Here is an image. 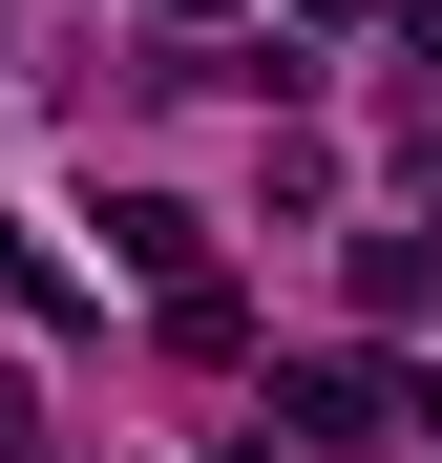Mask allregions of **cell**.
<instances>
[{
    "instance_id": "cell-2",
    "label": "cell",
    "mask_w": 442,
    "mask_h": 463,
    "mask_svg": "<svg viewBox=\"0 0 442 463\" xmlns=\"http://www.w3.org/2000/svg\"><path fill=\"white\" fill-rule=\"evenodd\" d=\"M0 295H22V317H63V274H42V253H22V211H0Z\"/></svg>"
},
{
    "instance_id": "cell-1",
    "label": "cell",
    "mask_w": 442,
    "mask_h": 463,
    "mask_svg": "<svg viewBox=\"0 0 442 463\" xmlns=\"http://www.w3.org/2000/svg\"><path fill=\"white\" fill-rule=\"evenodd\" d=\"M106 253H127L147 295H190V274H211V211H190V190H106Z\"/></svg>"
},
{
    "instance_id": "cell-4",
    "label": "cell",
    "mask_w": 442,
    "mask_h": 463,
    "mask_svg": "<svg viewBox=\"0 0 442 463\" xmlns=\"http://www.w3.org/2000/svg\"><path fill=\"white\" fill-rule=\"evenodd\" d=\"M147 22H232V0H147Z\"/></svg>"
},
{
    "instance_id": "cell-5",
    "label": "cell",
    "mask_w": 442,
    "mask_h": 463,
    "mask_svg": "<svg viewBox=\"0 0 442 463\" xmlns=\"http://www.w3.org/2000/svg\"><path fill=\"white\" fill-rule=\"evenodd\" d=\"M232 463H274V442H232Z\"/></svg>"
},
{
    "instance_id": "cell-3",
    "label": "cell",
    "mask_w": 442,
    "mask_h": 463,
    "mask_svg": "<svg viewBox=\"0 0 442 463\" xmlns=\"http://www.w3.org/2000/svg\"><path fill=\"white\" fill-rule=\"evenodd\" d=\"M400 421H421V442H442V379H400Z\"/></svg>"
}]
</instances>
